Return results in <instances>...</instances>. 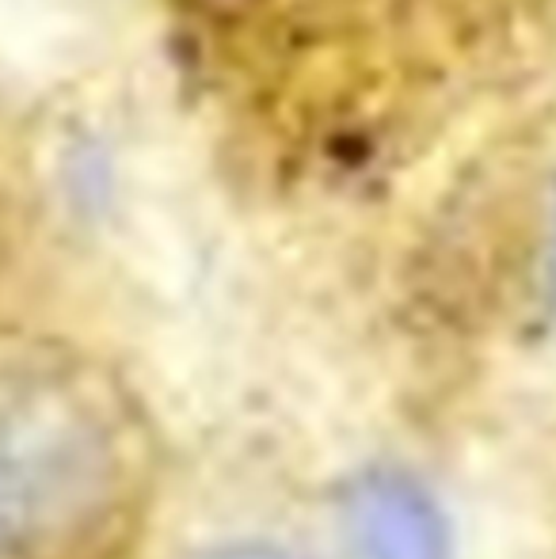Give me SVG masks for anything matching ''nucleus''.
<instances>
[{
    "mask_svg": "<svg viewBox=\"0 0 556 559\" xmlns=\"http://www.w3.org/2000/svg\"><path fill=\"white\" fill-rule=\"evenodd\" d=\"M127 423L69 369L0 389V559H58L99 530L127 479Z\"/></svg>",
    "mask_w": 556,
    "mask_h": 559,
    "instance_id": "1",
    "label": "nucleus"
},
{
    "mask_svg": "<svg viewBox=\"0 0 556 559\" xmlns=\"http://www.w3.org/2000/svg\"><path fill=\"white\" fill-rule=\"evenodd\" d=\"M202 559H297V556L271 545V540H229V545L214 548V552H206Z\"/></svg>",
    "mask_w": 556,
    "mask_h": 559,
    "instance_id": "3",
    "label": "nucleus"
},
{
    "mask_svg": "<svg viewBox=\"0 0 556 559\" xmlns=\"http://www.w3.org/2000/svg\"><path fill=\"white\" fill-rule=\"evenodd\" d=\"M335 537L340 559H450L442 507L397 464H374L343 479Z\"/></svg>",
    "mask_w": 556,
    "mask_h": 559,
    "instance_id": "2",
    "label": "nucleus"
},
{
    "mask_svg": "<svg viewBox=\"0 0 556 559\" xmlns=\"http://www.w3.org/2000/svg\"><path fill=\"white\" fill-rule=\"evenodd\" d=\"M549 278H553V294H556V191H553V206H549Z\"/></svg>",
    "mask_w": 556,
    "mask_h": 559,
    "instance_id": "4",
    "label": "nucleus"
}]
</instances>
